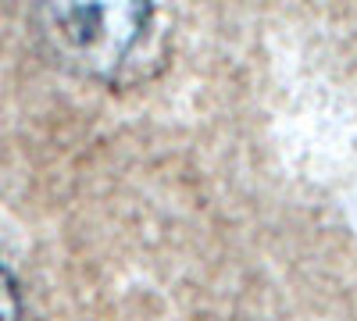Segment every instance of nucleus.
<instances>
[{
  "instance_id": "obj_2",
  "label": "nucleus",
  "mask_w": 357,
  "mask_h": 321,
  "mask_svg": "<svg viewBox=\"0 0 357 321\" xmlns=\"http://www.w3.org/2000/svg\"><path fill=\"white\" fill-rule=\"evenodd\" d=\"M22 318H25V311H22L18 282L4 265H0V321H22Z\"/></svg>"
},
{
  "instance_id": "obj_1",
  "label": "nucleus",
  "mask_w": 357,
  "mask_h": 321,
  "mask_svg": "<svg viewBox=\"0 0 357 321\" xmlns=\"http://www.w3.org/2000/svg\"><path fill=\"white\" fill-rule=\"evenodd\" d=\"M154 4H43L36 8L40 36L57 65L75 75L114 82L154 33Z\"/></svg>"
}]
</instances>
